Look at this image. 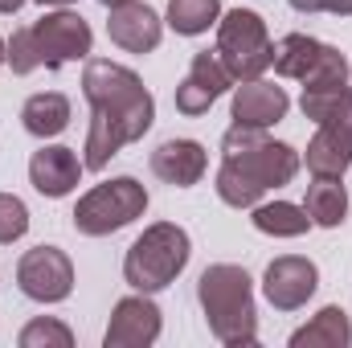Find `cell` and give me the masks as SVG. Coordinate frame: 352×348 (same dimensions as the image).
I'll list each match as a JSON object with an SVG mask.
<instances>
[{"instance_id": "obj_25", "label": "cell", "mask_w": 352, "mask_h": 348, "mask_svg": "<svg viewBox=\"0 0 352 348\" xmlns=\"http://www.w3.org/2000/svg\"><path fill=\"white\" fill-rule=\"evenodd\" d=\"M4 66H12V74H33L41 66V54H37V41H33V29H16L8 41H4Z\"/></svg>"}, {"instance_id": "obj_29", "label": "cell", "mask_w": 352, "mask_h": 348, "mask_svg": "<svg viewBox=\"0 0 352 348\" xmlns=\"http://www.w3.org/2000/svg\"><path fill=\"white\" fill-rule=\"evenodd\" d=\"M29 0H0V17H12V12H21Z\"/></svg>"}, {"instance_id": "obj_33", "label": "cell", "mask_w": 352, "mask_h": 348, "mask_svg": "<svg viewBox=\"0 0 352 348\" xmlns=\"http://www.w3.org/2000/svg\"><path fill=\"white\" fill-rule=\"evenodd\" d=\"M349 87H352V66H349Z\"/></svg>"}, {"instance_id": "obj_6", "label": "cell", "mask_w": 352, "mask_h": 348, "mask_svg": "<svg viewBox=\"0 0 352 348\" xmlns=\"http://www.w3.org/2000/svg\"><path fill=\"white\" fill-rule=\"evenodd\" d=\"M213 50H217V58L234 83H250V78H263L270 70L274 41L266 33V21L254 8H230L217 21V45Z\"/></svg>"}, {"instance_id": "obj_15", "label": "cell", "mask_w": 352, "mask_h": 348, "mask_svg": "<svg viewBox=\"0 0 352 348\" xmlns=\"http://www.w3.org/2000/svg\"><path fill=\"white\" fill-rule=\"evenodd\" d=\"M209 168V152L197 140H164L152 152V173L173 188H192Z\"/></svg>"}, {"instance_id": "obj_3", "label": "cell", "mask_w": 352, "mask_h": 348, "mask_svg": "<svg viewBox=\"0 0 352 348\" xmlns=\"http://www.w3.org/2000/svg\"><path fill=\"white\" fill-rule=\"evenodd\" d=\"M197 299L205 312L209 332L226 348L258 345V307H254V283L234 262H213L197 279Z\"/></svg>"}, {"instance_id": "obj_18", "label": "cell", "mask_w": 352, "mask_h": 348, "mask_svg": "<svg viewBox=\"0 0 352 348\" xmlns=\"http://www.w3.org/2000/svg\"><path fill=\"white\" fill-rule=\"evenodd\" d=\"M21 127L37 140H54L70 127V98L58 94V90H41V94H29L25 107H21Z\"/></svg>"}, {"instance_id": "obj_5", "label": "cell", "mask_w": 352, "mask_h": 348, "mask_svg": "<svg viewBox=\"0 0 352 348\" xmlns=\"http://www.w3.org/2000/svg\"><path fill=\"white\" fill-rule=\"evenodd\" d=\"M144 213H148V188L135 176H115V180H102L90 193H82L70 217L82 238H107V234H119L123 226L140 221Z\"/></svg>"}, {"instance_id": "obj_28", "label": "cell", "mask_w": 352, "mask_h": 348, "mask_svg": "<svg viewBox=\"0 0 352 348\" xmlns=\"http://www.w3.org/2000/svg\"><path fill=\"white\" fill-rule=\"evenodd\" d=\"M287 4H291L295 12H307V17H311V12H324V0H287Z\"/></svg>"}, {"instance_id": "obj_23", "label": "cell", "mask_w": 352, "mask_h": 348, "mask_svg": "<svg viewBox=\"0 0 352 348\" xmlns=\"http://www.w3.org/2000/svg\"><path fill=\"white\" fill-rule=\"evenodd\" d=\"M352 87H303V98H299V111L320 127V123H328V119H336L340 115V107L349 102Z\"/></svg>"}, {"instance_id": "obj_20", "label": "cell", "mask_w": 352, "mask_h": 348, "mask_svg": "<svg viewBox=\"0 0 352 348\" xmlns=\"http://www.w3.org/2000/svg\"><path fill=\"white\" fill-rule=\"evenodd\" d=\"M320 54H324V41H316V37H307V33H287V37L274 41L270 66H274L278 78H295V83H303V78L311 74V66L320 62Z\"/></svg>"}, {"instance_id": "obj_11", "label": "cell", "mask_w": 352, "mask_h": 348, "mask_svg": "<svg viewBox=\"0 0 352 348\" xmlns=\"http://www.w3.org/2000/svg\"><path fill=\"white\" fill-rule=\"evenodd\" d=\"M230 87H234V78H230V70L221 66L217 50H201V54H192L188 74H184V83L176 87V111L188 115V119H197V115H205Z\"/></svg>"}, {"instance_id": "obj_31", "label": "cell", "mask_w": 352, "mask_h": 348, "mask_svg": "<svg viewBox=\"0 0 352 348\" xmlns=\"http://www.w3.org/2000/svg\"><path fill=\"white\" fill-rule=\"evenodd\" d=\"M102 8H115V4H127V0H98Z\"/></svg>"}, {"instance_id": "obj_24", "label": "cell", "mask_w": 352, "mask_h": 348, "mask_svg": "<svg viewBox=\"0 0 352 348\" xmlns=\"http://www.w3.org/2000/svg\"><path fill=\"white\" fill-rule=\"evenodd\" d=\"M16 340H21V348H74V332L54 316H37L21 328Z\"/></svg>"}, {"instance_id": "obj_10", "label": "cell", "mask_w": 352, "mask_h": 348, "mask_svg": "<svg viewBox=\"0 0 352 348\" xmlns=\"http://www.w3.org/2000/svg\"><path fill=\"white\" fill-rule=\"evenodd\" d=\"M320 287V270L311 259H299V254H283L266 266L263 274V295L274 312H299Z\"/></svg>"}, {"instance_id": "obj_12", "label": "cell", "mask_w": 352, "mask_h": 348, "mask_svg": "<svg viewBox=\"0 0 352 348\" xmlns=\"http://www.w3.org/2000/svg\"><path fill=\"white\" fill-rule=\"evenodd\" d=\"M107 12H111V17H107V37H111L119 50H127V54H152V50L160 45L164 21H160V12H156L152 4L127 0V4H115V8H107Z\"/></svg>"}, {"instance_id": "obj_30", "label": "cell", "mask_w": 352, "mask_h": 348, "mask_svg": "<svg viewBox=\"0 0 352 348\" xmlns=\"http://www.w3.org/2000/svg\"><path fill=\"white\" fill-rule=\"evenodd\" d=\"M37 4H45V8H70V4H78V0H37Z\"/></svg>"}, {"instance_id": "obj_22", "label": "cell", "mask_w": 352, "mask_h": 348, "mask_svg": "<svg viewBox=\"0 0 352 348\" xmlns=\"http://www.w3.org/2000/svg\"><path fill=\"white\" fill-rule=\"evenodd\" d=\"M217 21H221V0H168L164 12V25L180 37H201Z\"/></svg>"}, {"instance_id": "obj_13", "label": "cell", "mask_w": 352, "mask_h": 348, "mask_svg": "<svg viewBox=\"0 0 352 348\" xmlns=\"http://www.w3.org/2000/svg\"><path fill=\"white\" fill-rule=\"evenodd\" d=\"M82 168H87V164L78 160L74 148H66V144H41V148L33 152V160H29V184H33L41 197L58 201V197H70V193L78 188Z\"/></svg>"}, {"instance_id": "obj_19", "label": "cell", "mask_w": 352, "mask_h": 348, "mask_svg": "<svg viewBox=\"0 0 352 348\" xmlns=\"http://www.w3.org/2000/svg\"><path fill=\"white\" fill-rule=\"evenodd\" d=\"M303 209H307L311 226H320V230L344 226V217H349V188H344V176H316V180L307 184Z\"/></svg>"}, {"instance_id": "obj_7", "label": "cell", "mask_w": 352, "mask_h": 348, "mask_svg": "<svg viewBox=\"0 0 352 348\" xmlns=\"http://www.w3.org/2000/svg\"><path fill=\"white\" fill-rule=\"evenodd\" d=\"M29 29H33V41H37V54H41L45 70H62L70 62H87L90 50H94V33H90V25L74 8H54L41 21H33Z\"/></svg>"}, {"instance_id": "obj_32", "label": "cell", "mask_w": 352, "mask_h": 348, "mask_svg": "<svg viewBox=\"0 0 352 348\" xmlns=\"http://www.w3.org/2000/svg\"><path fill=\"white\" fill-rule=\"evenodd\" d=\"M0 66H4V37H0Z\"/></svg>"}, {"instance_id": "obj_14", "label": "cell", "mask_w": 352, "mask_h": 348, "mask_svg": "<svg viewBox=\"0 0 352 348\" xmlns=\"http://www.w3.org/2000/svg\"><path fill=\"white\" fill-rule=\"evenodd\" d=\"M291 111V98L287 90L274 87L270 78H250V83H238L234 98H230V119L242 123V127H274L278 119H287Z\"/></svg>"}, {"instance_id": "obj_2", "label": "cell", "mask_w": 352, "mask_h": 348, "mask_svg": "<svg viewBox=\"0 0 352 348\" xmlns=\"http://www.w3.org/2000/svg\"><path fill=\"white\" fill-rule=\"evenodd\" d=\"M303 156L283 144L266 140L263 127H242L234 123L221 135V168H217V197L230 209H254L270 188H283L299 176Z\"/></svg>"}, {"instance_id": "obj_17", "label": "cell", "mask_w": 352, "mask_h": 348, "mask_svg": "<svg viewBox=\"0 0 352 348\" xmlns=\"http://www.w3.org/2000/svg\"><path fill=\"white\" fill-rule=\"evenodd\" d=\"M303 160H307L311 176H344L352 168V140L336 123H320V131L311 135Z\"/></svg>"}, {"instance_id": "obj_27", "label": "cell", "mask_w": 352, "mask_h": 348, "mask_svg": "<svg viewBox=\"0 0 352 348\" xmlns=\"http://www.w3.org/2000/svg\"><path fill=\"white\" fill-rule=\"evenodd\" d=\"M324 12H332V17H352V0H324Z\"/></svg>"}, {"instance_id": "obj_21", "label": "cell", "mask_w": 352, "mask_h": 348, "mask_svg": "<svg viewBox=\"0 0 352 348\" xmlns=\"http://www.w3.org/2000/svg\"><path fill=\"white\" fill-rule=\"evenodd\" d=\"M250 221L254 230L266 238H303L311 230V217L303 205H291V201H258L250 209Z\"/></svg>"}, {"instance_id": "obj_9", "label": "cell", "mask_w": 352, "mask_h": 348, "mask_svg": "<svg viewBox=\"0 0 352 348\" xmlns=\"http://www.w3.org/2000/svg\"><path fill=\"white\" fill-rule=\"evenodd\" d=\"M160 328H164L160 307L152 303V295L135 291V295H127V299L115 303L111 324L102 332V345L107 348H148L160 340Z\"/></svg>"}, {"instance_id": "obj_1", "label": "cell", "mask_w": 352, "mask_h": 348, "mask_svg": "<svg viewBox=\"0 0 352 348\" xmlns=\"http://www.w3.org/2000/svg\"><path fill=\"white\" fill-rule=\"evenodd\" d=\"M82 94L90 102V127L82 144V164L90 173H102L111 156H119L127 144L144 140L156 123V98L140 83L135 70L111 62V58H87L82 70Z\"/></svg>"}, {"instance_id": "obj_8", "label": "cell", "mask_w": 352, "mask_h": 348, "mask_svg": "<svg viewBox=\"0 0 352 348\" xmlns=\"http://www.w3.org/2000/svg\"><path fill=\"white\" fill-rule=\"evenodd\" d=\"M16 287L33 303H62L74 291V262L58 246H33L16 262Z\"/></svg>"}, {"instance_id": "obj_16", "label": "cell", "mask_w": 352, "mask_h": 348, "mask_svg": "<svg viewBox=\"0 0 352 348\" xmlns=\"http://www.w3.org/2000/svg\"><path fill=\"white\" fill-rule=\"evenodd\" d=\"M291 348H349L352 345V320L344 307H336V303H328V307H320L303 328H295L291 332Z\"/></svg>"}, {"instance_id": "obj_4", "label": "cell", "mask_w": 352, "mask_h": 348, "mask_svg": "<svg viewBox=\"0 0 352 348\" xmlns=\"http://www.w3.org/2000/svg\"><path fill=\"white\" fill-rule=\"evenodd\" d=\"M192 259V242L176 221H156L148 226L123 254V283L131 291L156 295L164 287H173L184 274V266Z\"/></svg>"}, {"instance_id": "obj_26", "label": "cell", "mask_w": 352, "mask_h": 348, "mask_svg": "<svg viewBox=\"0 0 352 348\" xmlns=\"http://www.w3.org/2000/svg\"><path fill=\"white\" fill-rule=\"evenodd\" d=\"M29 234V209L21 197L0 193V246H12Z\"/></svg>"}]
</instances>
